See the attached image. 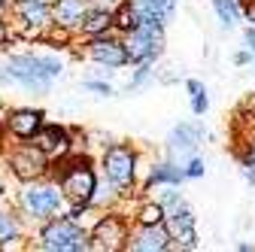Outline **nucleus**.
Segmentation results:
<instances>
[{
	"label": "nucleus",
	"instance_id": "nucleus-3",
	"mask_svg": "<svg viewBox=\"0 0 255 252\" xmlns=\"http://www.w3.org/2000/svg\"><path fill=\"white\" fill-rule=\"evenodd\" d=\"M40 246L49 252H85V249H91V240H88V231L76 219L61 216V219H52V222L43 225Z\"/></svg>",
	"mask_w": 255,
	"mask_h": 252
},
{
	"label": "nucleus",
	"instance_id": "nucleus-8",
	"mask_svg": "<svg viewBox=\"0 0 255 252\" xmlns=\"http://www.w3.org/2000/svg\"><path fill=\"white\" fill-rule=\"evenodd\" d=\"M164 228L170 231V240L179 249H198V231H195V213L188 204H179L176 210L164 213Z\"/></svg>",
	"mask_w": 255,
	"mask_h": 252
},
{
	"label": "nucleus",
	"instance_id": "nucleus-17",
	"mask_svg": "<svg viewBox=\"0 0 255 252\" xmlns=\"http://www.w3.org/2000/svg\"><path fill=\"white\" fill-rule=\"evenodd\" d=\"M131 6L137 9L140 21H155L164 27L176 12V0H131Z\"/></svg>",
	"mask_w": 255,
	"mask_h": 252
},
{
	"label": "nucleus",
	"instance_id": "nucleus-18",
	"mask_svg": "<svg viewBox=\"0 0 255 252\" xmlns=\"http://www.w3.org/2000/svg\"><path fill=\"white\" fill-rule=\"evenodd\" d=\"M113 27V12H110V6H88V12H85V18L79 21V30L85 37H98V34H107V30Z\"/></svg>",
	"mask_w": 255,
	"mask_h": 252
},
{
	"label": "nucleus",
	"instance_id": "nucleus-26",
	"mask_svg": "<svg viewBox=\"0 0 255 252\" xmlns=\"http://www.w3.org/2000/svg\"><path fill=\"white\" fill-rule=\"evenodd\" d=\"M43 40H49V43H58V46H67L70 43V30L67 27H61V24H55L49 34L43 37Z\"/></svg>",
	"mask_w": 255,
	"mask_h": 252
},
{
	"label": "nucleus",
	"instance_id": "nucleus-24",
	"mask_svg": "<svg viewBox=\"0 0 255 252\" xmlns=\"http://www.w3.org/2000/svg\"><path fill=\"white\" fill-rule=\"evenodd\" d=\"M152 76H155V70H152V61H143V64L137 67V73H134V79L128 82V91H137V88H140V85H146Z\"/></svg>",
	"mask_w": 255,
	"mask_h": 252
},
{
	"label": "nucleus",
	"instance_id": "nucleus-6",
	"mask_svg": "<svg viewBox=\"0 0 255 252\" xmlns=\"http://www.w3.org/2000/svg\"><path fill=\"white\" fill-rule=\"evenodd\" d=\"M64 207V195L58 192V185H37V179L21 192V210L34 219H49L55 213H61Z\"/></svg>",
	"mask_w": 255,
	"mask_h": 252
},
{
	"label": "nucleus",
	"instance_id": "nucleus-35",
	"mask_svg": "<svg viewBox=\"0 0 255 252\" xmlns=\"http://www.w3.org/2000/svg\"><path fill=\"white\" fill-rule=\"evenodd\" d=\"M246 182H252V185H255V170H252V167H246Z\"/></svg>",
	"mask_w": 255,
	"mask_h": 252
},
{
	"label": "nucleus",
	"instance_id": "nucleus-11",
	"mask_svg": "<svg viewBox=\"0 0 255 252\" xmlns=\"http://www.w3.org/2000/svg\"><path fill=\"white\" fill-rule=\"evenodd\" d=\"M88 58L101 67H125L128 64V52L122 46V40L110 37V34H98V37H88Z\"/></svg>",
	"mask_w": 255,
	"mask_h": 252
},
{
	"label": "nucleus",
	"instance_id": "nucleus-32",
	"mask_svg": "<svg viewBox=\"0 0 255 252\" xmlns=\"http://www.w3.org/2000/svg\"><path fill=\"white\" fill-rule=\"evenodd\" d=\"M6 40H9V24H6L3 18H0V46H3Z\"/></svg>",
	"mask_w": 255,
	"mask_h": 252
},
{
	"label": "nucleus",
	"instance_id": "nucleus-28",
	"mask_svg": "<svg viewBox=\"0 0 255 252\" xmlns=\"http://www.w3.org/2000/svg\"><path fill=\"white\" fill-rule=\"evenodd\" d=\"M158 204H161V207H164V213H170V210H176L179 204H185V198H182L179 192H173V188H170V192H164V198H161V201H158Z\"/></svg>",
	"mask_w": 255,
	"mask_h": 252
},
{
	"label": "nucleus",
	"instance_id": "nucleus-31",
	"mask_svg": "<svg viewBox=\"0 0 255 252\" xmlns=\"http://www.w3.org/2000/svg\"><path fill=\"white\" fill-rule=\"evenodd\" d=\"M249 61H252V52H237V55H234V64H240V67L249 64Z\"/></svg>",
	"mask_w": 255,
	"mask_h": 252
},
{
	"label": "nucleus",
	"instance_id": "nucleus-22",
	"mask_svg": "<svg viewBox=\"0 0 255 252\" xmlns=\"http://www.w3.org/2000/svg\"><path fill=\"white\" fill-rule=\"evenodd\" d=\"M185 88H188V94H191V113H195V116H204V113L210 110V98H207L204 82L188 79V82H185Z\"/></svg>",
	"mask_w": 255,
	"mask_h": 252
},
{
	"label": "nucleus",
	"instance_id": "nucleus-5",
	"mask_svg": "<svg viewBox=\"0 0 255 252\" xmlns=\"http://www.w3.org/2000/svg\"><path fill=\"white\" fill-rule=\"evenodd\" d=\"M104 167H107V179L119 188L128 192L134 185V173H137V152L128 143H113L104 152Z\"/></svg>",
	"mask_w": 255,
	"mask_h": 252
},
{
	"label": "nucleus",
	"instance_id": "nucleus-16",
	"mask_svg": "<svg viewBox=\"0 0 255 252\" xmlns=\"http://www.w3.org/2000/svg\"><path fill=\"white\" fill-rule=\"evenodd\" d=\"M88 12V0H55L52 3V24H61L67 30H76L79 21Z\"/></svg>",
	"mask_w": 255,
	"mask_h": 252
},
{
	"label": "nucleus",
	"instance_id": "nucleus-12",
	"mask_svg": "<svg viewBox=\"0 0 255 252\" xmlns=\"http://www.w3.org/2000/svg\"><path fill=\"white\" fill-rule=\"evenodd\" d=\"M173 240H170V231L161 225H140L134 234H128V243L125 249H134V252H164L170 249Z\"/></svg>",
	"mask_w": 255,
	"mask_h": 252
},
{
	"label": "nucleus",
	"instance_id": "nucleus-21",
	"mask_svg": "<svg viewBox=\"0 0 255 252\" xmlns=\"http://www.w3.org/2000/svg\"><path fill=\"white\" fill-rule=\"evenodd\" d=\"M21 237V225H18V216L9 210H0V246H9L12 240Z\"/></svg>",
	"mask_w": 255,
	"mask_h": 252
},
{
	"label": "nucleus",
	"instance_id": "nucleus-15",
	"mask_svg": "<svg viewBox=\"0 0 255 252\" xmlns=\"http://www.w3.org/2000/svg\"><path fill=\"white\" fill-rule=\"evenodd\" d=\"M12 9L18 12V21H24L27 27H49L52 24L49 0H12Z\"/></svg>",
	"mask_w": 255,
	"mask_h": 252
},
{
	"label": "nucleus",
	"instance_id": "nucleus-33",
	"mask_svg": "<svg viewBox=\"0 0 255 252\" xmlns=\"http://www.w3.org/2000/svg\"><path fill=\"white\" fill-rule=\"evenodd\" d=\"M246 18L255 21V0H246Z\"/></svg>",
	"mask_w": 255,
	"mask_h": 252
},
{
	"label": "nucleus",
	"instance_id": "nucleus-30",
	"mask_svg": "<svg viewBox=\"0 0 255 252\" xmlns=\"http://www.w3.org/2000/svg\"><path fill=\"white\" fill-rule=\"evenodd\" d=\"M243 37H246V43H249V52L255 55V24H249V27H246V34H243Z\"/></svg>",
	"mask_w": 255,
	"mask_h": 252
},
{
	"label": "nucleus",
	"instance_id": "nucleus-23",
	"mask_svg": "<svg viewBox=\"0 0 255 252\" xmlns=\"http://www.w3.org/2000/svg\"><path fill=\"white\" fill-rule=\"evenodd\" d=\"M161 222H164V207L161 204L149 201L137 210V225H161Z\"/></svg>",
	"mask_w": 255,
	"mask_h": 252
},
{
	"label": "nucleus",
	"instance_id": "nucleus-9",
	"mask_svg": "<svg viewBox=\"0 0 255 252\" xmlns=\"http://www.w3.org/2000/svg\"><path fill=\"white\" fill-rule=\"evenodd\" d=\"M201 140H204V128H201L198 122L176 125V128L170 131V137H167V155H170V161L182 164L185 158H191Z\"/></svg>",
	"mask_w": 255,
	"mask_h": 252
},
{
	"label": "nucleus",
	"instance_id": "nucleus-2",
	"mask_svg": "<svg viewBox=\"0 0 255 252\" xmlns=\"http://www.w3.org/2000/svg\"><path fill=\"white\" fill-rule=\"evenodd\" d=\"M55 167H61V195L76 210H85L88 201H91L94 185H98V176H94V170L88 167V158L73 155V149H70V152H64L58 158Z\"/></svg>",
	"mask_w": 255,
	"mask_h": 252
},
{
	"label": "nucleus",
	"instance_id": "nucleus-36",
	"mask_svg": "<svg viewBox=\"0 0 255 252\" xmlns=\"http://www.w3.org/2000/svg\"><path fill=\"white\" fill-rule=\"evenodd\" d=\"M9 6H12V0H0V12H6Z\"/></svg>",
	"mask_w": 255,
	"mask_h": 252
},
{
	"label": "nucleus",
	"instance_id": "nucleus-13",
	"mask_svg": "<svg viewBox=\"0 0 255 252\" xmlns=\"http://www.w3.org/2000/svg\"><path fill=\"white\" fill-rule=\"evenodd\" d=\"M34 146L46 155V158H61L64 152H70L73 143H70V134L58 128V125H40V128L34 131Z\"/></svg>",
	"mask_w": 255,
	"mask_h": 252
},
{
	"label": "nucleus",
	"instance_id": "nucleus-7",
	"mask_svg": "<svg viewBox=\"0 0 255 252\" xmlns=\"http://www.w3.org/2000/svg\"><path fill=\"white\" fill-rule=\"evenodd\" d=\"M91 249H101V252H119L128 243V225L122 216H104L94 222V228L88 231Z\"/></svg>",
	"mask_w": 255,
	"mask_h": 252
},
{
	"label": "nucleus",
	"instance_id": "nucleus-1",
	"mask_svg": "<svg viewBox=\"0 0 255 252\" xmlns=\"http://www.w3.org/2000/svg\"><path fill=\"white\" fill-rule=\"evenodd\" d=\"M64 73V64L55 55H12L6 61V76L18 85H24L27 91H49L52 82Z\"/></svg>",
	"mask_w": 255,
	"mask_h": 252
},
{
	"label": "nucleus",
	"instance_id": "nucleus-10",
	"mask_svg": "<svg viewBox=\"0 0 255 252\" xmlns=\"http://www.w3.org/2000/svg\"><path fill=\"white\" fill-rule=\"evenodd\" d=\"M9 167H12V173H15L21 182H34V179L46 176L49 158H46V155H43L34 143H30V146H21V149H15V152L9 155Z\"/></svg>",
	"mask_w": 255,
	"mask_h": 252
},
{
	"label": "nucleus",
	"instance_id": "nucleus-27",
	"mask_svg": "<svg viewBox=\"0 0 255 252\" xmlns=\"http://www.w3.org/2000/svg\"><path fill=\"white\" fill-rule=\"evenodd\" d=\"M88 91H94V94H104V98H110V94H116V88L110 85V82H101V79H85L82 82Z\"/></svg>",
	"mask_w": 255,
	"mask_h": 252
},
{
	"label": "nucleus",
	"instance_id": "nucleus-29",
	"mask_svg": "<svg viewBox=\"0 0 255 252\" xmlns=\"http://www.w3.org/2000/svg\"><path fill=\"white\" fill-rule=\"evenodd\" d=\"M243 164H246V167H252V170H255V140H252V143H249V152H246V158H243Z\"/></svg>",
	"mask_w": 255,
	"mask_h": 252
},
{
	"label": "nucleus",
	"instance_id": "nucleus-25",
	"mask_svg": "<svg viewBox=\"0 0 255 252\" xmlns=\"http://www.w3.org/2000/svg\"><path fill=\"white\" fill-rule=\"evenodd\" d=\"M182 173H185V179H198V176H204V161L191 155V158L182 161Z\"/></svg>",
	"mask_w": 255,
	"mask_h": 252
},
{
	"label": "nucleus",
	"instance_id": "nucleus-19",
	"mask_svg": "<svg viewBox=\"0 0 255 252\" xmlns=\"http://www.w3.org/2000/svg\"><path fill=\"white\" fill-rule=\"evenodd\" d=\"M179 182H185L182 164H176V161H161V164H155V167L149 170L146 188H152V185H179Z\"/></svg>",
	"mask_w": 255,
	"mask_h": 252
},
{
	"label": "nucleus",
	"instance_id": "nucleus-34",
	"mask_svg": "<svg viewBox=\"0 0 255 252\" xmlns=\"http://www.w3.org/2000/svg\"><path fill=\"white\" fill-rule=\"evenodd\" d=\"M116 3H119V0H98V6H110V9H113Z\"/></svg>",
	"mask_w": 255,
	"mask_h": 252
},
{
	"label": "nucleus",
	"instance_id": "nucleus-20",
	"mask_svg": "<svg viewBox=\"0 0 255 252\" xmlns=\"http://www.w3.org/2000/svg\"><path fill=\"white\" fill-rule=\"evenodd\" d=\"M110 12H113V27L122 30V34H128V30H134V27L140 24L137 9L131 6V0H119V3H116Z\"/></svg>",
	"mask_w": 255,
	"mask_h": 252
},
{
	"label": "nucleus",
	"instance_id": "nucleus-37",
	"mask_svg": "<svg viewBox=\"0 0 255 252\" xmlns=\"http://www.w3.org/2000/svg\"><path fill=\"white\" fill-rule=\"evenodd\" d=\"M0 192H3V188H0Z\"/></svg>",
	"mask_w": 255,
	"mask_h": 252
},
{
	"label": "nucleus",
	"instance_id": "nucleus-14",
	"mask_svg": "<svg viewBox=\"0 0 255 252\" xmlns=\"http://www.w3.org/2000/svg\"><path fill=\"white\" fill-rule=\"evenodd\" d=\"M40 125H43V113L40 110H12L6 116V122H3V128L12 137H18V140H30Z\"/></svg>",
	"mask_w": 255,
	"mask_h": 252
},
{
	"label": "nucleus",
	"instance_id": "nucleus-4",
	"mask_svg": "<svg viewBox=\"0 0 255 252\" xmlns=\"http://www.w3.org/2000/svg\"><path fill=\"white\" fill-rule=\"evenodd\" d=\"M125 52H128V64H143V61H155L164 52V27L155 21H140L134 30H128L122 40Z\"/></svg>",
	"mask_w": 255,
	"mask_h": 252
}]
</instances>
